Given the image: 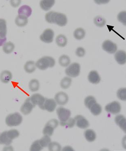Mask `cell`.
<instances>
[{"label": "cell", "instance_id": "277c9868", "mask_svg": "<svg viewBox=\"0 0 126 151\" xmlns=\"http://www.w3.org/2000/svg\"><path fill=\"white\" fill-rule=\"evenodd\" d=\"M22 121V117L20 113H15L7 115L5 119L6 124L9 127L19 126Z\"/></svg>", "mask_w": 126, "mask_h": 151}, {"label": "cell", "instance_id": "f546056e", "mask_svg": "<svg viewBox=\"0 0 126 151\" xmlns=\"http://www.w3.org/2000/svg\"><path fill=\"white\" fill-rule=\"evenodd\" d=\"M59 63L61 66L66 67L70 64L71 63V59L68 56L66 55H63L59 58Z\"/></svg>", "mask_w": 126, "mask_h": 151}, {"label": "cell", "instance_id": "cb8c5ba5", "mask_svg": "<svg viewBox=\"0 0 126 151\" xmlns=\"http://www.w3.org/2000/svg\"><path fill=\"white\" fill-rule=\"evenodd\" d=\"M36 65L35 62L32 61H27L24 65V70L28 73H33L36 70Z\"/></svg>", "mask_w": 126, "mask_h": 151}, {"label": "cell", "instance_id": "f1b7e54d", "mask_svg": "<svg viewBox=\"0 0 126 151\" xmlns=\"http://www.w3.org/2000/svg\"><path fill=\"white\" fill-rule=\"evenodd\" d=\"M29 89L32 92L37 91L40 88V83L36 79H33L30 81L29 85Z\"/></svg>", "mask_w": 126, "mask_h": 151}, {"label": "cell", "instance_id": "7c38bea8", "mask_svg": "<svg viewBox=\"0 0 126 151\" xmlns=\"http://www.w3.org/2000/svg\"><path fill=\"white\" fill-rule=\"evenodd\" d=\"M35 106L31 102L30 98H29L26 100L25 102L22 104L20 108V111L24 115H27L31 113L33 108Z\"/></svg>", "mask_w": 126, "mask_h": 151}, {"label": "cell", "instance_id": "f35d334b", "mask_svg": "<svg viewBox=\"0 0 126 151\" xmlns=\"http://www.w3.org/2000/svg\"><path fill=\"white\" fill-rule=\"evenodd\" d=\"M75 120L74 119L70 117L65 122L60 125L62 127H66L68 128H72L75 124Z\"/></svg>", "mask_w": 126, "mask_h": 151}, {"label": "cell", "instance_id": "4fadbf2b", "mask_svg": "<svg viewBox=\"0 0 126 151\" xmlns=\"http://www.w3.org/2000/svg\"><path fill=\"white\" fill-rule=\"evenodd\" d=\"M55 102L60 105H64L68 102L69 97L65 93L60 91L55 96Z\"/></svg>", "mask_w": 126, "mask_h": 151}, {"label": "cell", "instance_id": "4316f807", "mask_svg": "<svg viewBox=\"0 0 126 151\" xmlns=\"http://www.w3.org/2000/svg\"><path fill=\"white\" fill-rule=\"evenodd\" d=\"M56 42L60 47H64L67 44V39L65 35L62 34L59 35L56 38Z\"/></svg>", "mask_w": 126, "mask_h": 151}, {"label": "cell", "instance_id": "484cf974", "mask_svg": "<svg viewBox=\"0 0 126 151\" xmlns=\"http://www.w3.org/2000/svg\"><path fill=\"white\" fill-rule=\"evenodd\" d=\"M73 35L76 40H80L84 38L86 35V31L83 28H77L74 31Z\"/></svg>", "mask_w": 126, "mask_h": 151}, {"label": "cell", "instance_id": "30bf717a", "mask_svg": "<svg viewBox=\"0 0 126 151\" xmlns=\"http://www.w3.org/2000/svg\"><path fill=\"white\" fill-rule=\"evenodd\" d=\"M31 102L34 105H38L39 107L43 110H44V104L46 98L39 93H35L30 97Z\"/></svg>", "mask_w": 126, "mask_h": 151}, {"label": "cell", "instance_id": "52a82bcc", "mask_svg": "<svg viewBox=\"0 0 126 151\" xmlns=\"http://www.w3.org/2000/svg\"><path fill=\"white\" fill-rule=\"evenodd\" d=\"M56 111L58 118L60 121V125L65 122L70 118L71 114L70 110L63 107H58Z\"/></svg>", "mask_w": 126, "mask_h": 151}, {"label": "cell", "instance_id": "5b68a950", "mask_svg": "<svg viewBox=\"0 0 126 151\" xmlns=\"http://www.w3.org/2000/svg\"><path fill=\"white\" fill-rule=\"evenodd\" d=\"M80 65L77 63H73L67 68L65 73L68 76L72 78L77 77L80 73Z\"/></svg>", "mask_w": 126, "mask_h": 151}, {"label": "cell", "instance_id": "d590c367", "mask_svg": "<svg viewBox=\"0 0 126 151\" xmlns=\"http://www.w3.org/2000/svg\"><path fill=\"white\" fill-rule=\"evenodd\" d=\"M48 147L50 151H60L61 149V145L56 142H50Z\"/></svg>", "mask_w": 126, "mask_h": 151}, {"label": "cell", "instance_id": "d4e9b609", "mask_svg": "<svg viewBox=\"0 0 126 151\" xmlns=\"http://www.w3.org/2000/svg\"><path fill=\"white\" fill-rule=\"evenodd\" d=\"M12 142V140L10 139L7 135V131L4 132L0 134V144L8 145Z\"/></svg>", "mask_w": 126, "mask_h": 151}, {"label": "cell", "instance_id": "603a6c76", "mask_svg": "<svg viewBox=\"0 0 126 151\" xmlns=\"http://www.w3.org/2000/svg\"><path fill=\"white\" fill-rule=\"evenodd\" d=\"M7 33V22L4 19L0 18V37H6Z\"/></svg>", "mask_w": 126, "mask_h": 151}, {"label": "cell", "instance_id": "3957f363", "mask_svg": "<svg viewBox=\"0 0 126 151\" xmlns=\"http://www.w3.org/2000/svg\"><path fill=\"white\" fill-rule=\"evenodd\" d=\"M55 64L54 59L49 56H44L37 61L35 65L42 70H47L48 68H53Z\"/></svg>", "mask_w": 126, "mask_h": 151}, {"label": "cell", "instance_id": "ba28073f", "mask_svg": "<svg viewBox=\"0 0 126 151\" xmlns=\"http://www.w3.org/2000/svg\"><path fill=\"white\" fill-rule=\"evenodd\" d=\"M121 106L118 101H114L107 104L105 107V110L108 113L116 115L120 112Z\"/></svg>", "mask_w": 126, "mask_h": 151}, {"label": "cell", "instance_id": "7bdbcfd3", "mask_svg": "<svg viewBox=\"0 0 126 151\" xmlns=\"http://www.w3.org/2000/svg\"><path fill=\"white\" fill-rule=\"evenodd\" d=\"M7 40V38H2L0 37V46H1L5 44Z\"/></svg>", "mask_w": 126, "mask_h": 151}, {"label": "cell", "instance_id": "4dcf8cb0", "mask_svg": "<svg viewBox=\"0 0 126 151\" xmlns=\"http://www.w3.org/2000/svg\"><path fill=\"white\" fill-rule=\"evenodd\" d=\"M14 45L12 42H7L5 43L3 47V51L7 54L12 52L14 49Z\"/></svg>", "mask_w": 126, "mask_h": 151}, {"label": "cell", "instance_id": "8fae6325", "mask_svg": "<svg viewBox=\"0 0 126 151\" xmlns=\"http://www.w3.org/2000/svg\"><path fill=\"white\" fill-rule=\"evenodd\" d=\"M102 48L104 51L109 54H114L118 49L117 45L109 40H106L102 44Z\"/></svg>", "mask_w": 126, "mask_h": 151}, {"label": "cell", "instance_id": "e0dca14e", "mask_svg": "<svg viewBox=\"0 0 126 151\" xmlns=\"http://www.w3.org/2000/svg\"><path fill=\"white\" fill-rule=\"evenodd\" d=\"M88 80L91 83L97 84L100 83L101 78L96 71L92 70L90 71L88 74Z\"/></svg>", "mask_w": 126, "mask_h": 151}, {"label": "cell", "instance_id": "ee69618b", "mask_svg": "<svg viewBox=\"0 0 126 151\" xmlns=\"http://www.w3.org/2000/svg\"><path fill=\"white\" fill-rule=\"evenodd\" d=\"M63 151H74L73 148L70 146H66L64 147L63 149Z\"/></svg>", "mask_w": 126, "mask_h": 151}, {"label": "cell", "instance_id": "9a60e30c", "mask_svg": "<svg viewBox=\"0 0 126 151\" xmlns=\"http://www.w3.org/2000/svg\"><path fill=\"white\" fill-rule=\"evenodd\" d=\"M57 106V104L54 99L46 98L44 104V110L49 112H53Z\"/></svg>", "mask_w": 126, "mask_h": 151}, {"label": "cell", "instance_id": "836d02e7", "mask_svg": "<svg viewBox=\"0 0 126 151\" xmlns=\"http://www.w3.org/2000/svg\"><path fill=\"white\" fill-rule=\"evenodd\" d=\"M40 144L43 147H47L51 142V139L49 136L45 135L39 140Z\"/></svg>", "mask_w": 126, "mask_h": 151}, {"label": "cell", "instance_id": "7402d4cb", "mask_svg": "<svg viewBox=\"0 0 126 151\" xmlns=\"http://www.w3.org/2000/svg\"><path fill=\"white\" fill-rule=\"evenodd\" d=\"M85 138L88 142H92L96 139V135L95 132L91 129H88L84 132Z\"/></svg>", "mask_w": 126, "mask_h": 151}, {"label": "cell", "instance_id": "6da1fadb", "mask_svg": "<svg viewBox=\"0 0 126 151\" xmlns=\"http://www.w3.org/2000/svg\"><path fill=\"white\" fill-rule=\"evenodd\" d=\"M45 20L48 23L55 24L61 27L66 25L68 22L67 18L64 14L54 11L46 14Z\"/></svg>", "mask_w": 126, "mask_h": 151}, {"label": "cell", "instance_id": "44dd1931", "mask_svg": "<svg viewBox=\"0 0 126 151\" xmlns=\"http://www.w3.org/2000/svg\"><path fill=\"white\" fill-rule=\"evenodd\" d=\"M12 75L10 71L5 70L3 71L0 74V80L2 83H7L12 79Z\"/></svg>", "mask_w": 126, "mask_h": 151}, {"label": "cell", "instance_id": "74e56055", "mask_svg": "<svg viewBox=\"0 0 126 151\" xmlns=\"http://www.w3.org/2000/svg\"><path fill=\"white\" fill-rule=\"evenodd\" d=\"M7 134L9 138L12 140L18 138L20 135V133L18 130L15 129H12V130L7 131Z\"/></svg>", "mask_w": 126, "mask_h": 151}, {"label": "cell", "instance_id": "2e32d148", "mask_svg": "<svg viewBox=\"0 0 126 151\" xmlns=\"http://www.w3.org/2000/svg\"><path fill=\"white\" fill-rule=\"evenodd\" d=\"M32 12V9L28 5H22L18 10V15L27 18L31 16Z\"/></svg>", "mask_w": 126, "mask_h": 151}, {"label": "cell", "instance_id": "ac0fdd59", "mask_svg": "<svg viewBox=\"0 0 126 151\" xmlns=\"http://www.w3.org/2000/svg\"><path fill=\"white\" fill-rule=\"evenodd\" d=\"M115 121L116 124L119 126L125 133L126 131V119L125 117L122 115H117L115 117Z\"/></svg>", "mask_w": 126, "mask_h": 151}, {"label": "cell", "instance_id": "b9f144b4", "mask_svg": "<svg viewBox=\"0 0 126 151\" xmlns=\"http://www.w3.org/2000/svg\"><path fill=\"white\" fill-rule=\"evenodd\" d=\"M21 1H11L10 3L13 7H16L20 5Z\"/></svg>", "mask_w": 126, "mask_h": 151}, {"label": "cell", "instance_id": "d6a6232c", "mask_svg": "<svg viewBox=\"0 0 126 151\" xmlns=\"http://www.w3.org/2000/svg\"><path fill=\"white\" fill-rule=\"evenodd\" d=\"M94 22L96 26L102 27L106 23V20L101 16H97L94 18Z\"/></svg>", "mask_w": 126, "mask_h": 151}, {"label": "cell", "instance_id": "8992f818", "mask_svg": "<svg viewBox=\"0 0 126 151\" xmlns=\"http://www.w3.org/2000/svg\"><path fill=\"white\" fill-rule=\"evenodd\" d=\"M59 125V122L56 119H52L49 121L45 125L43 130V133L45 135L51 136L53 134L55 129L57 128Z\"/></svg>", "mask_w": 126, "mask_h": 151}, {"label": "cell", "instance_id": "5bb4252c", "mask_svg": "<svg viewBox=\"0 0 126 151\" xmlns=\"http://www.w3.org/2000/svg\"><path fill=\"white\" fill-rule=\"evenodd\" d=\"M76 125L78 128L86 129L90 126L89 122L86 119L81 115H77L75 117Z\"/></svg>", "mask_w": 126, "mask_h": 151}, {"label": "cell", "instance_id": "9c48e42d", "mask_svg": "<svg viewBox=\"0 0 126 151\" xmlns=\"http://www.w3.org/2000/svg\"><path fill=\"white\" fill-rule=\"evenodd\" d=\"M54 32L50 29H47L41 35L40 38L41 41L45 43H51L53 40Z\"/></svg>", "mask_w": 126, "mask_h": 151}, {"label": "cell", "instance_id": "d6986e66", "mask_svg": "<svg viewBox=\"0 0 126 151\" xmlns=\"http://www.w3.org/2000/svg\"><path fill=\"white\" fill-rule=\"evenodd\" d=\"M114 58L118 64L124 65L126 63V52L123 50H119L117 51L115 54Z\"/></svg>", "mask_w": 126, "mask_h": 151}, {"label": "cell", "instance_id": "60d3db41", "mask_svg": "<svg viewBox=\"0 0 126 151\" xmlns=\"http://www.w3.org/2000/svg\"><path fill=\"white\" fill-rule=\"evenodd\" d=\"M76 55L79 58L84 57L86 54V51L82 47H80L77 48L76 50V52H75Z\"/></svg>", "mask_w": 126, "mask_h": 151}, {"label": "cell", "instance_id": "ab89813d", "mask_svg": "<svg viewBox=\"0 0 126 151\" xmlns=\"http://www.w3.org/2000/svg\"><path fill=\"white\" fill-rule=\"evenodd\" d=\"M118 20L120 22H121L122 24L126 25V12L122 11L120 12L118 15Z\"/></svg>", "mask_w": 126, "mask_h": 151}, {"label": "cell", "instance_id": "ffe728a7", "mask_svg": "<svg viewBox=\"0 0 126 151\" xmlns=\"http://www.w3.org/2000/svg\"><path fill=\"white\" fill-rule=\"evenodd\" d=\"M55 3L54 0H44L40 2V6L43 10L47 11L50 10Z\"/></svg>", "mask_w": 126, "mask_h": 151}, {"label": "cell", "instance_id": "7a4b0ae2", "mask_svg": "<svg viewBox=\"0 0 126 151\" xmlns=\"http://www.w3.org/2000/svg\"><path fill=\"white\" fill-rule=\"evenodd\" d=\"M84 104L86 106L95 116H98L102 112V107L99 104L97 103L95 98L92 96L87 97L85 99Z\"/></svg>", "mask_w": 126, "mask_h": 151}, {"label": "cell", "instance_id": "e575fe53", "mask_svg": "<svg viewBox=\"0 0 126 151\" xmlns=\"http://www.w3.org/2000/svg\"><path fill=\"white\" fill-rule=\"evenodd\" d=\"M43 147L40 144L39 140H36L31 145L30 150L31 151H40L43 149Z\"/></svg>", "mask_w": 126, "mask_h": 151}, {"label": "cell", "instance_id": "83f0119b", "mask_svg": "<svg viewBox=\"0 0 126 151\" xmlns=\"http://www.w3.org/2000/svg\"><path fill=\"white\" fill-rule=\"evenodd\" d=\"M15 22L18 27H23L27 24L28 20L27 18L18 15L15 19Z\"/></svg>", "mask_w": 126, "mask_h": 151}, {"label": "cell", "instance_id": "8d00e7d4", "mask_svg": "<svg viewBox=\"0 0 126 151\" xmlns=\"http://www.w3.org/2000/svg\"><path fill=\"white\" fill-rule=\"evenodd\" d=\"M117 96L120 100H122V101H126V88H121L118 89L117 92Z\"/></svg>", "mask_w": 126, "mask_h": 151}, {"label": "cell", "instance_id": "1f68e13d", "mask_svg": "<svg viewBox=\"0 0 126 151\" xmlns=\"http://www.w3.org/2000/svg\"><path fill=\"white\" fill-rule=\"evenodd\" d=\"M72 80L71 78L65 77L61 80L60 82V86L62 89H67L71 85Z\"/></svg>", "mask_w": 126, "mask_h": 151}]
</instances>
